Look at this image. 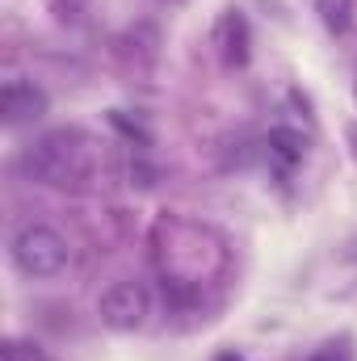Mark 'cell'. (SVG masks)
<instances>
[{
    "mask_svg": "<svg viewBox=\"0 0 357 361\" xmlns=\"http://www.w3.org/2000/svg\"><path fill=\"white\" fill-rule=\"evenodd\" d=\"M152 315V294L143 281H114L101 294V324L114 332H139Z\"/></svg>",
    "mask_w": 357,
    "mask_h": 361,
    "instance_id": "3957f363",
    "label": "cell"
},
{
    "mask_svg": "<svg viewBox=\"0 0 357 361\" xmlns=\"http://www.w3.org/2000/svg\"><path fill=\"white\" fill-rule=\"evenodd\" d=\"M311 361H349V349L341 345V353H337V345H324V349H320Z\"/></svg>",
    "mask_w": 357,
    "mask_h": 361,
    "instance_id": "9c48e42d",
    "label": "cell"
},
{
    "mask_svg": "<svg viewBox=\"0 0 357 361\" xmlns=\"http://www.w3.org/2000/svg\"><path fill=\"white\" fill-rule=\"evenodd\" d=\"M214 47L223 55L227 68H244L248 55H253V34H248V17L240 8H227L214 25Z\"/></svg>",
    "mask_w": 357,
    "mask_h": 361,
    "instance_id": "5b68a950",
    "label": "cell"
},
{
    "mask_svg": "<svg viewBox=\"0 0 357 361\" xmlns=\"http://www.w3.org/2000/svg\"><path fill=\"white\" fill-rule=\"evenodd\" d=\"M265 147L282 169H294V164H303V156H307V135L294 130V126H273L265 135Z\"/></svg>",
    "mask_w": 357,
    "mask_h": 361,
    "instance_id": "8992f818",
    "label": "cell"
},
{
    "mask_svg": "<svg viewBox=\"0 0 357 361\" xmlns=\"http://www.w3.org/2000/svg\"><path fill=\"white\" fill-rule=\"evenodd\" d=\"M353 101H357V80H353Z\"/></svg>",
    "mask_w": 357,
    "mask_h": 361,
    "instance_id": "8fae6325",
    "label": "cell"
},
{
    "mask_svg": "<svg viewBox=\"0 0 357 361\" xmlns=\"http://www.w3.org/2000/svg\"><path fill=\"white\" fill-rule=\"evenodd\" d=\"M8 252H13V265L25 273V277H55V273H63V265H68V244L47 223H25L13 235Z\"/></svg>",
    "mask_w": 357,
    "mask_h": 361,
    "instance_id": "7a4b0ae2",
    "label": "cell"
},
{
    "mask_svg": "<svg viewBox=\"0 0 357 361\" xmlns=\"http://www.w3.org/2000/svg\"><path fill=\"white\" fill-rule=\"evenodd\" d=\"M47 109H51V97L38 89L34 80H8L4 92H0V122L13 126V130H17V126L42 122Z\"/></svg>",
    "mask_w": 357,
    "mask_h": 361,
    "instance_id": "277c9868",
    "label": "cell"
},
{
    "mask_svg": "<svg viewBox=\"0 0 357 361\" xmlns=\"http://www.w3.org/2000/svg\"><path fill=\"white\" fill-rule=\"evenodd\" d=\"M214 361H248V357H240V353H231V349H227V353H219Z\"/></svg>",
    "mask_w": 357,
    "mask_h": 361,
    "instance_id": "30bf717a",
    "label": "cell"
},
{
    "mask_svg": "<svg viewBox=\"0 0 357 361\" xmlns=\"http://www.w3.org/2000/svg\"><path fill=\"white\" fill-rule=\"evenodd\" d=\"M315 13H320L324 30L337 34V38H345V34L353 30V21H357L353 0H315Z\"/></svg>",
    "mask_w": 357,
    "mask_h": 361,
    "instance_id": "52a82bcc",
    "label": "cell"
},
{
    "mask_svg": "<svg viewBox=\"0 0 357 361\" xmlns=\"http://www.w3.org/2000/svg\"><path fill=\"white\" fill-rule=\"evenodd\" d=\"M0 361H51L38 345H25V341H4L0 345Z\"/></svg>",
    "mask_w": 357,
    "mask_h": 361,
    "instance_id": "ba28073f",
    "label": "cell"
},
{
    "mask_svg": "<svg viewBox=\"0 0 357 361\" xmlns=\"http://www.w3.org/2000/svg\"><path fill=\"white\" fill-rule=\"evenodd\" d=\"M85 139L76 130H55L47 139H38L30 152H25V173L42 185H68L85 173Z\"/></svg>",
    "mask_w": 357,
    "mask_h": 361,
    "instance_id": "6da1fadb",
    "label": "cell"
}]
</instances>
